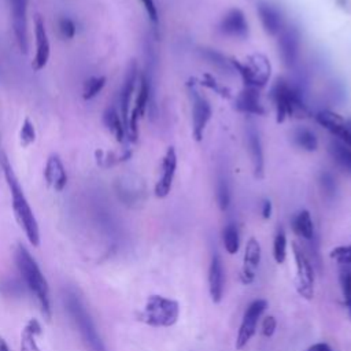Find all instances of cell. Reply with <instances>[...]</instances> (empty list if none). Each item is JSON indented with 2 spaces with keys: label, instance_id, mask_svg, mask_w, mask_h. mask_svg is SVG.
<instances>
[{
  "label": "cell",
  "instance_id": "obj_1",
  "mask_svg": "<svg viewBox=\"0 0 351 351\" xmlns=\"http://www.w3.org/2000/svg\"><path fill=\"white\" fill-rule=\"evenodd\" d=\"M62 300L64 310L67 311L70 319L77 328L82 341L89 351H107L104 341L95 325V321L86 308V304L74 287H67L62 292Z\"/></svg>",
  "mask_w": 351,
  "mask_h": 351
},
{
  "label": "cell",
  "instance_id": "obj_2",
  "mask_svg": "<svg viewBox=\"0 0 351 351\" xmlns=\"http://www.w3.org/2000/svg\"><path fill=\"white\" fill-rule=\"evenodd\" d=\"M1 169H3V174L5 178L7 186L11 193L14 215H15L19 226L25 232L26 239L30 241L32 245L37 247L40 244V229H38L37 219H36L33 210L23 193V189L12 170V166L8 162L5 155H1Z\"/></svg>",
  "mask_w": 351,
  "mask_h": 351
},
{
  "label": "cell",
  "instance_id": "obj_3",
  "mask_svg": "<svg viewBox=\"0 0 351 351\" xmlns=\"http://www.w3.org/2000/svg\"><path fill=\"white\" fill-rule=\"evenodd\" d=\"M15 263L18 271L22 277L23 287L34 296L41 313L49 318L51 317V299L48 282L40 270L36 259L32 256L29 250L23 244H18L15 251Z\"/></svg>",
  "mask_w": 351,
  "mask_h": 351
},
{
  "label": "cell",
  "instance_id": "obj_4",
  "mask_svg": "<svg viewBox=\"0 0 351 351\" xmlns=\"http://www.w3.org/2000/svg\"><path fill=\"white\" fill-rule=\"evenodd\" d=\"M271 100L276 108V121L284 122L291 117H304L307 107L302 99V93L288 81L280 78L271 88Z\"/></svg>",
  "mask_w": 351,
  "mask_h": 351
},
{
  "label": "cell",
  "instance_id": "obj_5",
  "mask_svg": "<svg viewBox=\"0 0 351 351\" xmlns=\"http://www.w3.org/2000/svg\"><path fill=\"white\" fill-rule=\"evenodd\" d=\"M178 315L180 304L177 300L160 295H152L147 299L138 319L149 326L169 328L177 322Z\"/></svg>",
  "mask_w": 351,
  "mask_h": 351
},
{
  "label": "cell",
  "instance_id": "obj_6",
  "mask_svg": "<svg viewBox=\"0 0 351 351\" xmlns=\"http://www.w3.org/2000/svg\"><path fill=\"white\" fill-rule=\"evenodd\" d=\"M230 63L233 64L236 71L243 78L245 86L259 89L267 84L271 66L265 55L254 53V55L248 56L244 62L232 59Z\"/></svg>",
  "mask_w": 351,
  "mask_h": 351
},
{
  "label": "cell",
  "instance_id": "obj_7",
  "mask_svg": "<svg viewBox=\"0 0 351 351\" xmlns=\"http://www.w3.org/2000/svg\"><path fill=\"white\" fill-rule=\"evenodd\" d=\"M149 93H151L149 80L147 78L145 74H141L138 77V88H137V93H136V97H134V104L130 108L128 123H126V137H129V140L132 143L137 141L138 122L147 111L148 101H149Z\"/></svg>",
  "mask_w": 351,
  "mask_h": 351
},
{
  "label": "cell",
  "instance_id": "obj_8",
  "mask_svg": "<svg viewBox=\"0 0 351 351\" xmlns=\"http://www.w3.org/2000/svg\"><path fill=\"white\" fill-rule=\"evenodd\" d=\"M293 258L296 263V291L304 299L314 296V270L304 250L298 244L292 243Z\"/></svg>",
  "mask_w": 351,
  "mask_h": 351
},
{
  "label": "cell",
  "instance_id": "obj_9",
  "mask_svg": "<svg viewBox=\"0 0 351 351\" xmlns=\"http://www.w3.org/2000/svg\"><path fill=\"white\" fill-rule=\"evenodd\" d=\"M191 86V103H192V134L196 141L203 138L204 129L211 118V106L207 97L195 88L193 84Z\"/></svg>",
  "mask_w": 351,
  "mask_h": 351
},
{
  "label": "cell",
  "instance_id": "obj_10",
  "mask_svg": "<svg viewBox=\"0 0 351 351\" xmlns=\"http://www.w3.org/2000/svg\"><path fill=\"white\" fill-rule=\"evenodd\" d=\"M267 308V302L265 299H256L250 306L245 308L239 333L236 337V348L241 350L243 347L247 346V343L252 339V336L256 332V325L261 318V315L265 313Z\"/></svg>",
  "mask_w": 351,
  "mask_h": 351
},
{
  "label": "cell",
  "instance_id": "obj_11",
  "mask_svg": "<svg viewBox=\"0 0 351 351\" xmlns=\"http://www.w3.org/2000/svg\"><path fill=\"white\" fill-rule=\"evenodd\" d=\"M12 32L22 53H27V0H8Z\"/></svg>",
  "mask_w": 351,
  "mask_h": 351
},
{
  "label": "cell",
  "instance_id": "obj_12",
  "mask_svg": "<svg viewBox=\"0 0 351 351\" xmlns=\"http://www.w3.org/2000/svg\"><path fill=\"white\" fill-rule=\"evenodd\" d=\"M34 38H36V53L32 62V69L34 71H40L47 66L51 55L48 33L45 29L44 19L40 14L34 16Z\"/></svg>",
  "mask_w": 351,
  "mask_h": 351
},
{
  "label": "cell",
  "instance_id": "obj_13",
  "mask_svg": "<svg viewBox=\"0 0 351 351\" xmlns=\"http://www.w3.org/2000/svg\"><path fill=\"white\" fill-rule=\"evenodd\" d=\"M177 169V154L173 147H169L160 165V176L155 184V196L166 197L171 189Z\"/></svg>",
  "mask_w": 351,
  "mask_h": 351
},
{
  "label": "cell",
  "instance_id": "obj_14",
  "mask_svg": "<svg viewBox=\"0 0 351 351\" xmlns=\"http://www.w3.org/2000/svg\"><path fill=\"white\" fill-rule=\"evenodd\" d=\"M138 81V73H137V64L136 62H132L126 70L125 74V80L123 84L121 86V92H119V114L123 119V123L126 126L128 123V118H129V112H130V103H132V97L134 95L136 90V85Z\"/></svg>",
  "mask_w": 351,
  "mask_h": 351
},
{
  "label": "cell",
  "instance_id": "obj_15",
  "mask_svg": "<svg viewBox=\"0 0 351 351\" xmlns=\"http://www.w3.org/2000/svg\"><path fill=\"white\" fill-rule=\"evenodd\" d=\"M44 180L55 192H62L67 185V171L58 154H51L47 158L44 167Z\"/></svg>",
  "mask_w": 351,
  "mask_h": 351
},
{
  "label": "cell",
  "instance_id": "obj_16",
  "mask_svg": "<svg viewBox=\"0 0 351 351\" xmlns=\"http://www.w3.org/2000/svg\"><path fill=\"white\" fill-rule=\"evenodd\" d=\"M299 32L295 27H282L278 33V49L285 64H293L299 55Z\"/></svg>",
  "mask_w": 351,
  "mask_h": 351
},
{
  "label": "cell",
  "instance_id": "obj_17",
  "mask_svg": "<svg viewBox=\"0 0 351 351\" xmlns=\"http://www.w3.org/2000/svg\"><path fill=\"white\" fill-rule=\"evenodd\" d=\"M259 262H261V245L255 237H251L245 244L243 267L240 273V278L244 284H251L254 281Z\"/></svg>",
  "mask_w": 351,
  "mask_h": 351
},
{
  "label": "cell",
  "instance_id": "obj_18",
  "mask_svg": "<svg viewBox=\"0 0 351 351\" xmlns=\"http://www.w3.org/2000/svg\"><path fill=\"white\" fill-rule=\"evenodd\" d=\"M219 29L229 37L244 38L248 34V23L245 15L239 8L229 10L219 23Z\"/></svg>",
  "mask_w": 351,
  "mask_h": 351
},
{
  "label": "cell",
  "instance_id": "obj_19",
  "mask_svg": "<svg viewBox=\"0 0 351 351\" xmlns=\"http://www.w3.org/2000/svg\"><path fill=\"white\" fill-rule=\"evenodd\" d=\"M258 15H259L261 23L267 34L276 36L282 30V27H284L282 14H281L280 8L276 7L274 4L267 3V1H261L258 4Z\"/></svg>",
  "mask_w": 351,
  "mask_h": 351
},
{
  "label": "cell",
  "instance_id": "obj_20",
  "mask_svg": "<svg viewBox=\"0 0 351 351\" xmlns=\"http://www.w3.org/2000/svg\"><path fill=\"white\" fill-rule=\"evenodd\" d=\"M223 284H225V273L222 266L221 256L215 252L211 258L210 269H208V289L210 296L214 303H219L223 295Z\"/></svg>",
  "mask_w": 351,
  "mask_h": 351
},
{
  "label": "cell",
  "instance_id": "obj_21",
  "mask_svg": "<svg viewBox=\"0 0 351 351\" xmlns=\"http://www.w3.org/2000/svg\"><path fill=\"white\" fill-rule=\"evenodd\" d=\"M236 108L239 111L247 112V114H255L262 115L265 114V108L259 100V93L256 88L245 86L236 97Z\"/></svg>",
  "mask_w": 351,
  "mask_h": 351
},
{
  "label": "cell",
  "instance_id": "obj_22",
  "mask_svg": "<svg viewBox=\"0 0 351 351\" xmlns=\"http://www.w3.org/2000/svg\"><path fill=\"white\" fill-rule=\"evenodd\" d=\"M247 147H248V152L252 160V166H254V171L256 174V177H262L263 173V151H262V144H261V138H259V133L255 129V126L251 123L247 128Z\"/></svg>",
  "mask_w": 351,
  "mask_h": 351
},
{
  "label": "cell",
  "instance_id": "obj_23",
  "mask_svg": "<svg viewBox=\"0 0 351 351\" xmlns=\"http://www.w3.org/2000/svg\"><path fill=\"white\" fill-rule=\"evenodd\" d=\"M103 123L107 128V130L114 136V138L118 143H123L126 137V126L123 123V119L119 114V111L114 107L110 106L104 110L103 112Z\"/></svg>",
  "mask_w": 351,
  "mask_h": 351
},
{
  "label": "cell",
  "instance_id": "obj_24",
  "mask_svg": "<svg viewBox=\"0 0 351 351\" xmlns=\"http://www.w3.org/2000/svg\"><path fill=\"white\" fill-rule=\"evenodd\" d=\"M317 122L321 126H324L330 134H333L337 140L341 138L346 128V119L341 115L330 110H322L317 114Z\"/></svg>",
  "mask_w": 351,
  "mask_h": 351
},
{
  "label": "cell",
  "instance_id": "obj_25",
  "mask_svg": "<svg viewBox=\"0 0 351 351\" xmlns=\"http://www.w3.org/2000/svg\"><path fill=\"white\" fill-rule=\"evenodd\" d=\"M328 151L337 166L351 173V147L337 138H333L328 145Z\"/></svg>",
  "mask_w": 351,
  "mask_h": 351
},
{
  "label": "cell",
  "instance_id": "obj_26",
  "mask_svg": "<svg viewBox=\"0 0 351 351\" xmlns=\"http://www.w3.org/2000/svg\"><path fill=\"white\" fill-rule=\"evenodd\" d=\"M132 156V152L129 149H118V151H104V149H96L95 151V159L99 167L108 169L118 163H122L128 160Z\"/></svg>",
  "mask_w": 351,
  "mask_h": 351
},
{
  "label": "cell",
  "instance_id": "obj_27",
  "mask_svg": "<svg viewBox=\"0 0 351 351\" xmlns=\"http://www.w3.org/2000/svg\"><path fill=\"white\" fill-rule=\"evenodd\" d=\"M292 229L299 237H302L307 241L313 240V237H314V223H313L311 215L307 210H300L293 217Z\"/></svg>",
  "mask_w": 351,
  "mask_h": 351
},
{
  "label": "cell",
  "instance_id": "obj_28",
  "mask_svg": "<svg viewBox=\"0 0 351 351\" xmlns=\"http://www.w3.org/2000/svg\"><path fill=\"white\" fill-rule=\"evenodd\" d=\"M41 332V326L36 319L29 321L21 335V351H41L36 337Z\"/></svg>",
  "mask_w": 351,
  "mask_h": 351
},
{
  "label": "cell",
  "instance_id": "obj_29",
  "mask_svg": "<svg viewBox=\"0 0 351 351\" xmlns=\"http://www.w3.org/2000/svg\"><path fill=\"white\" fill-rule=\"evenodd\" d=\"M292 137H293L295 144L304 151L311 152V151H315L318 147V140H317L315 133L307 128L295 129L292 133Z\"/></svg>",
  "mask_w": 351,
  "mask_h": 351
},
{
  "label": "cell",
  "instance_id": "obj_30",
  "mask_svg": "<svg viewBox=\"0 0 351 351\" xmlns=\"http://www.w3.org/2000/svg\"><path fill=\"white\" fill-rule=\"evenodd\" d=\"M106 81L107 80L104 75H92V77L86 78L82 85V99L85 101L95 99L104 88Z\"/></svg>",
  "mask_w": 351,
  "mask_h": 351
},
{
  "label": "cell",
  "instance_id": "obj_31",
  "mask_svg": "<svg viewBox=\"0 0 351 351\" xmlns=\"http://www.w3.org/2000/svg\"><path fill=\"white\" fill-rule=\"evenodd\" d=\"M343 267L340 269V287H341V292H343V299H344V304L346 308L351 317V269L348 267V265H341Z\"/></svg>",
  "mask_w": 351,
  "mask_h": 351
},
{
  "label": "cell",
  "instance_id": "obj_32",
  "mask_svg": "<svg viewBox=\"0 0 351 351\" xmlns=\"http://www.w3.org/2000/svg\"><path fill=\"white\" fill-rule=\"evenodd\" d=\"M222 239H223V247L230 255H233L239 251L240 236H239V230H237L236 225H233V223L226 225L223 229Z\"/></svg>",
  "mask_w": 351,
  "mask_h": 351
},
{
  "label": "cell",
  "instance_id": "obj_33",
  "mask_svg": "<svg viewBox=\"0 0 351 351\" xmlns=\"http://www.w3.org/2000/svg\"><path fill=\"white\" fill-rule=\"evenodd\" d=\"M273 256L277 263H282L287 258V236H285V232L282 228H280L274 236Z\"/></svg>",
  "mask_w": 351,
  "mask_h": 351
},
{
  "label": "cell",
  "instance_id": "obj_34",
  "mask_svg": "<svg viewBox=\"0 0 351 351\" xmlns=\"http://www.w3.org/2000/svg\"><path fill=\"white\" fill-rule=\"evenodd\" d=\"M36 128L34 123L30 121L29 117H26L21 125V130H19V141L22 147H29L36 141Z\"/></svg>",
  "mask_w": 351,
  "mask_h": 351
},
{
  "label": "cell",
  "instance_id": "obj_35",
  "mask_svg": "<svg viewBox=\"0 0 351 351\" xmlns=\"http://www.w3.org/2000/svg\"><path fill=\"white\" fill-rule=\"evenodd\" d=\"M217 202L221 210H226L230 203V193L225 178H219L217 184Z\"/></svg>",
  "mask_w": 351,
  "mask_h": 351
},
{
  "label": "cell",
  "instance_id": "obj_36",
  "mask_svg": "<svg viewBox=\"0 0 351 351\" xmlns=\"http://www.w3.org/2000/svg\"><path fill=\"white\" fill-rule=\"evenodd\" d=\"M58 29H59L60 36H62L64 40H71V38L75 36V32H77V27H75L74 21L70 19V18H67V16H62V18L58 21Z\"/></svg>",
  "mask_w": 351,
  "mask_h": 351
},
{
  "label": "cell",
  "instance_id": "obj_37",
  "mask_svg": "<svg viewBox=\"0 0 351 351\" xmlns=\"http://www.w3.org/2000/svg\"><path fill=\"white\" fill-rule=\"evenodd\" d=\"M330 258L340 265H351V245H340L332 250Z\"/></svg>",
  "mask_w": 351,
  "mask_h": 351
},
{
  "label": "cell",
  "instance_id": "obj_38",
  "mask_svg": "<svg viewBox=\"0 0 351 351\" xmlns=\"http://www.w3.org/2000/svg\"><path fill=\"white\" fill-rule=\"evenodd\" d=\"M199 84L203 85V86H207V88L211 89V90H215L217 93H219V95L223 96V97H228V96H229V92H228L225 88H222L210 74H206V75L202 78V81H200Z\"/></svg>",
  "mask_w": 351,
  "mask_h": 351
},
{
  "label": "cell",
  "instance_id": "obj_39",
  "mask_svg": "<svg viewBox=\"0 0 351 351\" xmlns=\"http://www.w3.org/2000/svg\"><path fill=\"white\" fill-rule=\"evenodd\" d=\"M321 185H322V189L325 191V193L328 196H333L335 195V192H336V182H335V178L329 173H324L322 174Z\"/></svg>",
  "mask_w": 351,
  "mask_h": 351
},
{
  "label": "cell",
  "instance_id": "obj_40",
  "mask_svg": "<svg viewBox=\"0 0 351 351\" xmlns=\"http://www.w3.org/2000/svg\"><path fill=\"white\" fill-rule=\"evenodd\" d=\"M149 21L154 23V25H158V8H156V4H155V0H140Z\"/></svg>",
  "mask_w": 351,
  "mask_h": 351
},
{
  "label": "cell",
  "instance_id": "obj_41",
  "mask_svg": "<svg viewBox=\"0 0 351 351\" xmlns=\"http://www.w3.org/2000/svg\"><path fill=\"white\" fill-rule=\"evenodd\" d=\"M276 326H277L276 318L273 315H267L263 319V322H262V333H263V336H266V337L273 336V333L276 330Z\"/></svg>",
  "mask_w": 351,
  "mask_h": 351
},
{
  "label": "cell",
  "instance_id": "obj_42",
  "mask_svg": "<svg viewBox=\"0 0 351 351\" xmlns=\"http://www.w3.org/2000/svg\"><path fill=\"white\" fill-rule=\"evenodd\" d=\"M340 141L347 144L348 147H351V119H346V128H344V133H343Z\"/></svg>",
  "mask_w": 351,
  "mask_h": 351
},
{
  "label": "cell",
  "instance_id": "obj_43",
  "mask_svg": "<svg viewBox=\"0 0 351 351\" xmlns=\"http://www.w3.org/2000/svg\"><path fill=\"white\" fill-rule=\"evenodd\" d=\"M270 215H271V202L265 199L262 202V217L265 219H267V218H270Z\"/></svg>",
  "mask_w": 351,
  "mask_h": 351
},
{
  "label": "cell",
  "instance_id": "obj_44",
  "mask_svg": "<svg viewBox=\"0 0 351 351\" xmlns=\"http://www.w3.org/2000/svg\"><path fill=\"white\" fill-rule=\"evenodd\" d=\"M306 351H333V350L326 343H315V344L310 346Z\"/></svg>",
  "mask_w": 351,
  "mask_h": 351
},
{
  "label": "cell",
  "instance_id": "obj_45",
  "mask_svg": "<svg viewBox=\"0 0 351 351\" xmlns=\"http://www.w3.org/2000/svg\"><path fill=\"white\" fill-rule=\"evenodd\" d=\"M0 351H10V348H8L7 343L4 341V339H3V337H0Z\"/></svg>",
  "mask_w": 351,
  "mask_h": 351
}]
</instances>
